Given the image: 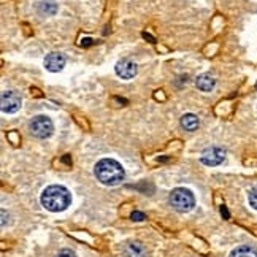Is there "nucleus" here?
<instances>
[{
	"label": "nucleus",
	"mask_w": 257,
	"mask_h": 257,
	"mask_svg": "<svg viewBox=\"0 0 257 257\" xmlns=\"http://www.w3.org/2000/svg\"><path fill=\"white\" fill-rule=\"evenodd\" d=\"M42 205L48 211L51 213H61L67 210L72 203V194L67 189L65 186H59V184H51L43 189L42 192Z\"/></svg>",
	"instance_id": "1"
},
{
	"label": "nucleus",
	"mask_w": 257,
	"mask_h": 257,
	"mask_svg": "<svg viewBox=\"0 0 257 257\" xmlns=\"http://www.w3.org/2000/svg\"><path fill=\"white\" fill-rule=\"evenodd\" d=\"M94 175L98 181L105 186H117L121 184L125 172L122 165L114 159H100L94 167Z\"/></svg>",
	"instance_id": "2"
},
{
	"label": "nucleus",
	"mask_w": 257,
	"mask_h": 257,
	"mask_svg": "<svg viewBox=\"0 0 257 257\" xmlns=\"http://www.w3.org/2000/svg\"><path fill=\"white\" fill-rule=\"evenodd\" d=\"M169 202L172 205V208L178 213H187L194 208L195 205V197L194 194L186 189V187H176L170 192Z\"/></svg>",
	"instance_id": "3"
},
{
	"label": "nucleus",
	"mask_w": 257,
	"mask_h": 257,
	"mask_svg": "<svg viewBox=\"0 0 257 257\" xmlns=\"http://www.w3.org/2000/svg\"><path fill=\"white\" fill-rule=\"evenodd\" d=\"M29 131L31 134L35 137V138H48L53 135V131H54V125H53V121L49 119L48 116H35L34 119L29 124Z\"/></svg>",
	"instance_id": "4"
},
{
	"label": "nucleus",
	"mask_w": 257,
	"mask_h": 257,
	"mask_svg": "<svg viewBox=\"0 0 257 257\" xmlns=\"http://www.w3.org/2000/svg\"><path fill=\"white\" fill-rule=\"evenodd\" d=\"M225 159V151L219 146H210L206 148V150L202 151V156H200V161L202 164L208 165V167H216L222 164Z\"/></svg>",
	"instance_id": "5"
},
{
	"label": "nucleus",
	"mask_w": 257,
	"mask_h": 257,
	"mask_svg": "<svg viewBox=\"0 0 257 257\" xmlns=\"http://www.w3.org/2000/svg\"><path fill=\"white\" fill-rule=\"evenodd\" d=\"M21 108V95L16 91H5L2 94V111L7 114L16 113Z\"/></svg>",
	"instance_id": "6"
},
{
	"label": "nucleus",
	"mask_w": 257,
	"mask_h": 257,
	"mask_svg": "<svg viewBox=\"0 0 257 257\" xmlns=\"http://www.w3.org/2000/svg\"><path fill=\"white\" fill-rule=\"evenodd\" d=\"M114 70H116V75L121 76L122 80H132L138 72V67L131 59H122V61L116 64Z\"/></svg>",
	"instance_id": "7"
},
{
	"label": "nucleus",
	"mask_w": 257,
	"mask_h": 257,
	"mask_svg": "<svg viewBox=\"0 0 257 257\" xmlns=\"http://www.w3.org/2000/svg\"><path fill=\"white\" fill-rule=\"evenodd\" d=\"M64 67H65V56L64 54H61V53H51V54L46 56V59H45V68H46L48 72L57 73V72H61Z\"/></svg>",
	"instance_id": "8"
},
{
	"label": "nucleus",
	"mask_w": 257,
	"mask_h": 257,
	"mask_svg": "<svg viewBox=\"0 0 257 257\" xmlns=\"http://www.w3.org/2000/svg\"><path fill=\"white\" fill-rule=\"evenodd\" d=\"M195 86L199 87L200 91H203V92H210V91H213V87L216 86V80L213 78L211 73H202V75L197 76Z\"/></svg>",
	"instance_id": "9"
},
{
	"label": "nucleus",
	"mask_w": 257,
	"mask_h": 257,
	"mask_svg": "<svg viewBox=\"0 0 257 257\" xmlns=\"http://www.w3.org/2000/svg\"><path fill=\"white\" fill-rule=\"evenodd\" d=\"M181 127L184 128V131H187V132H194V131H197L199 128V117H197L194 113H186L183 117H181Z\"/></svg>",
	"instance_id": "10"
},
{
	"label": "nucleus",
	"mask_w": 257,
	"mask_h": 257,
	"mask_svg": "<svg viewBox=\"0 0 257 257\" xmlns=\"http://www.w3.org/2000/svg\"><path fill=\"white\" fill-rule=\"evenodd\" d=\"M229 257H257V251L254 248H251V246H238V248H235Z\"/></svg>",
	"instance_id": "11"
},
{
	"label": "nucleus",
	"mask_w": 257,
	"mask_h": 257,
	"mask_svg": "<svg viewBox=\"0 0 257 257\" xmlns=\"http://www.w3.org/2000/svg\"><path fill=\"white\" fill-rule=\"evenodd\" d=\"M248 200H249V205L252 206V208L257 210V186H254L252 189L249 191V194H248Z\"/></svg>",
	"instance_id": "12"
},
{
	"label": "nucleus",
	"mask_w": 257,
	"mask_h": 257,
	"mask_svg": "<svg viewBox=\"0 0 257 257\" xmlns=\"http://www.w3.org/2000/svg\"><path fill=\"white\" fill-rule=\"evenodd\" d=\"M57 257H76V254L72 249H61L57 252Z\"/></svg>",
	"instance_id": "13"
},
{
	"label": "nucleus",
	"mask_w": 257,
	"mask_h": 257,
	"mask_svg": "<svg viewBox=\"0 0 257 257\" xmlns=\"http://www.w3.org/2000/svg\"><path fill=\"white\" fill-rule=\"evenodd\" d=\"M132 219L134 221H145V214L140 213V211H134L132 213Z\"/></svg>",
	"instance_id": "14"
},
{
	"label": "nucleus",
	"mask_w": 257,
	"mask_h": 257,
	"mask_svg": "<svg viewBox=\"0 0 257 257\" xmlns=\"http://www.w3.org/2000/svg\"><path fill=\"white\" fill-rule=\"evenodd\" d=\"M221 214L224 216V219H229L230 217L229 211H227V208H225V205H221Z\"/></svg>",
	"instance_id": "15"
},
{
	"label": "nucleus",
	"mask_w": 257,
	"mask_h": 257,
	"mask_svg": "<svg viewBox=\"0 0 257 257\" xmlns=\"http://www.w3.org/2000/svg\"><path fill=\"white\" fill-rule=\"evenodd\" d=\"M2 227H7V211L2 210Z\"/></svg>",
	"instance_id": "16"
},
{
	"label": "nucleus",
	"mask_w": 257,
	"mask_h": 257,
	"mask_svg": "<svg viewBox=\"0 0 257 257\" xmlns=\"http://www.w3.org/2000/svg\"><path fill=\"white\" fill-rule=\"evenodd\" d=\"M143 37H145V38H148V40H150V42H154L151 35H148V34H143Z\"/></svg>",
	"instance_id": "17"
},
{
	"label": "nucleus",
	"mask_w": 257,
	"mask_h": 257,
	"mask_svg": "<svg viewBox=\"0 0 257 257\" xmlns=\"http://www.w3.org/2000/svg\"><path fill=\"white\" fill-rule=\"evenodd\" d=\"M83 45H91V38H86V42H83Z\"/></svg>",
	"instance_id": "18"
},
{
	"label": "nucleus",
	"mask_w": 257,
	"mask_h": 257,
	"mask_svg": "<svg viewBox=\"0 0 257 257\" xmlns=\"http://www.w3.org/2000/svg\"><path fill=\"white\" fill-rule=\"evenodd\" d=\"M255 89H257V83H255Z\"/></svg>",
	"instance_id": "19"
}]
</instances>
